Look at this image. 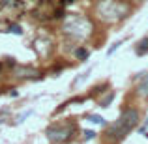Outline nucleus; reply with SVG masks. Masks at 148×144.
Returning <instances> with one entry per match:
<instances>
[{"label": "nucleus", "mask_w": 148, "mask_h": 144, "mask_svg": "<svg viewBox=\"0 0 148 144\" xmlns=\"http://www.w3.org/2000/svg\"><path fill=\"white\" fill-rule=\"evenodd\" d=\"M73 126H53L47 129V137L53 142H66L69 137H73Z\"/></svg>", "instance_id": "obj_1"}, {"label": "nucleus", "mask_w": 148, "mask_h": 144, "mask_svg": "<svg viewBox=\"0 0 148 144\" xmlns=\"http://www.w3.org/2000/svg\"><path fill=\"white\" fill-rule=\"evenodd\" d=\"M135 53L139 54V56H143V54L148 53V38H143L141 41L137 43V49H135Z\"/></svg>", "instance_id": "obj_2"}, {"label": "nucleus", "mask_w": 148, "mask_h": 144, "mask_svg": "<svg viewBox=\"0 0 148 144\" xmlns=\"http://www.w3.org/2000/svg\"><path fill=\"white\" fill-rule=\"evenodd\" d=\"M112 99H114V92H109V94L99 101V107H109V105L112 103Z\"/></svg>", "instance_id": "obj_3"}, {"label": "nucleus", "mask_w": 148, "mask_h": 144, "mask_svg": "<svg viewBox=\"0 0 148 144\" xmlns=\"http://www.w3.org/2000/svg\"><path fill=\"white\" fill-rule=\"evenodd\" d=\"M75 56L79 58V60H86L88 56H90V53H88V49H84V47H79L75 51Z\"/></svg>", "instance_id": "obj_4"}, {"label": "nucleus", "mask_w": 148, "mask_h": 144, "mask_svg": "<svg viewBox=\"0 0 148 144\" xmlns=\"http://www.w3.org/2000/svg\"><path fill=\"white\" fill-rule=\"evenodd\" d=\"M86 120L88 122H94V124H101V126H105V118H101L98 114H86Z\"/></svg>", "instance_id": "obj_5"}, {"label": "nucleus", "mask_w": 148, "mask_h": 144, "mask_svg": "<svg viewBox=\"0 0 148 144\" xmlns=\"http://www.w3.org/2000/svg\"><path fill=\"white\" fill-rule=\"evenodd\" d=\"M4 6H11V8H21L23 0H4Z\"/></svg>", "instance_id": "obj_6"}, {"label": "nucleus", "mask_w": 148, "mask_h": 144, "mask_svg": "<svg viewBox=\"0 0 148 144\" xmlns=\"http://www.w3.org/2000/svg\"><path fill=\"white\" fill-rule=\"evenodd\" d=\"M8 32H13V34H17V36H21L23 30H21V26H19V25H11L10 28H8Z\"/></svg>", "instance_id": "obj_7"}, {"label": "nucleus", "mask_w": 148, "mask_h": 144, "mask_svg": "<svg viewBox=\"0 0 148 144\" xmlns=\"http://www.w3.org/2000/svg\"><path fill=\"white\" fill-rule=\"evenodd\" d=\"M122 43H124V40H120V41H116V43H112V47H111V49L107 51V54H109V56H111V54L114 53V51L118 49V47H120V45H122Z\"/></svg>", "instance_id": "obj_8"}, {"label": "nucleus", "mask_w": 148, "mask_h": 144, "mask_svg": "<svg viewBox=\"0 0 148 144\" xmlns=\"http://www.w3.org/2000/svg\"><path fill=\"white\" fill-rule=\"evenodd\" d=\"M94 137H96V131H92V129L84 131V141H92Z\"/></svg>", "instance_id": "obj_9"}, {"label": "nucleus", "mask_w": 148, "mask_h": 144, "mask_svg": "<svg viewBox=\"0 0 148 144\" xmlns=\"http://www.w3.org/2000/svg\"><path fill=\"white\" fill-rule=\"evenodd\" d=\"M56 144H68V142H56Z\"/></svg>", "instance_id": "obj_10"}, {"label": "nucleus", "mask_w": 148, "mask_h": 144, "mask_svg": "<svg viewBox=\"0 0 148 144\" xmlns=\"http://www.w3.org/2000/svg\"><path fill=\"white\" fill-rule=\"evenodd\" d=\"M2 122H4V120H2V118H0V124H2Z\"/></svg>", "instance_id": "obj_11"}, {"label": "nucleus", "mask_w": 148, "mask_h": 144, "mask_svg": "<svg viewBox=\"0 0 148 144\" xmlns=\"http://www.w3.org/2000/svg\"><path fill=\"white\" fill-rule=\"evenodd\" d=\"M0 69H2V64H0Z\"/></svg>", "instance_id": "obj_12"}, {"label": "nucleus", "mask_w": 148, "mask_h": 144, "mask_svg": "<svg viewBox=\"0 0 148 144\" xmlns=\"http://www.w3.org/2000/svg\"><path fill=\"white\" fill-rule=\"evenodd\" d=\"M139 2H143V0H139Z\"/></svg>", "instance_id": "obj_13"}]
</instances>
